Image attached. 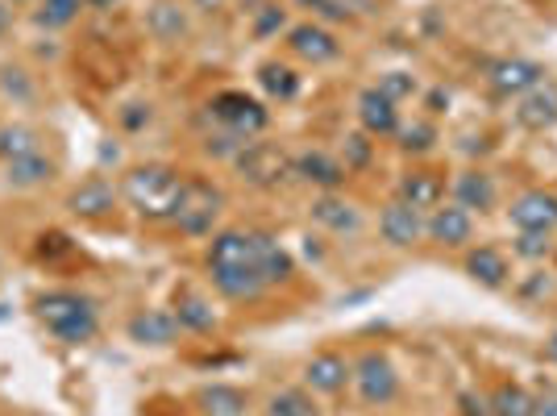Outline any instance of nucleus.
I'll use <instances>...</instances> for the list:
<instances>
[{
    "mask_svg": "<svg viewBox=\"0 0 557 416\" xmlns=\"http://www.w3.org/2000/svg\"><path fill=\"white\" fill-rule=\"evenodd\" d=\"M205 262L216 296L233 304L262 301L267 287H278L296 276L292 255L262 230H216Z\"/></svg>",
    "mask_w": 557,
    "mask_h": 416,
    "instance_id": "1",
    "label": "nucleus"
},
{
    "mask_svg": "<svg viewBox=\"0 0 557 416\" xmlns=\"http://www.w3.org/2000/svg\"><path fill=\"white\" fill-rule=\"evenodd\" d=\"M180 192H184V171H175L166 162H141L121 180V196L146 221H171Z\"/></svg>",
    "mask_w": 557,
    "mask_h": 416,
    "instance_id": "2",
    "label": "nucleus"
},
{
    "mask_svg": "<svg viewBox=\"0 0 557 416\" xmlns=\"http://www.w3.org/2000/svg\"><path fill=\"white\" fill-rule=\"evenodd\" d=\"M34 317L47 325L50 338H59L63 346H88L96 333H100V313L88 296L67 292V287H54L42 292L34 301Z\"/></svg>",
    "mask_w": 557,
    "mask_h": 416,
    "instance_id": "3",
    "label": "nucleus"
},
{
    "mask_svg": "<svg viewBox=\"0 0 557 416\" xmlns=\"http://www.w3.org/2000/svg\"><path fill=\"white\" fill-rule=\"evenodd\" d=\"M225 212V192L209 180H184L180 192V205H175V225L184 237H212L216 230V217Z\"/></svg>",
    "mask_w": 557,
    "mask_h": 416,
    "instance_id": "4",
    "label": "nucleus"
},
{
    "mask_svg": "<svg viewBox=\"0 0 557 416\" xmlns=\"http://www.w3.org/2000/svg\"><path fill=\"white\" fill-rule=\"evenodd\" d=\"M233 167H237V175L250 187H258V192H271V187H283L292 180V155H287L283 146H275V142L250 138L233 155Z\"/></svg>",
    "mask_w": 557,
    "mask_h": 416,
    "instance_id": "5",
    "label": "nucleus"
},
{
    "mask_svg": "<svg viewBox=\"0 0 557 416\" xmlns=\"http://www.w3.org/2000/svg\"><path fill=\"white\" fill-rule=\"evenodd\" d=\"M354 388L362 395V404H371V408H387L399 400V370L395 363L383 354V350H362L358 358H354Z\"/></svg>",
    "mask_w": 557,
    "mask_h": 416,
    "instance_id": "6",
    "label": "nucleus"
},
{
    "mask_svg": "<svg viewBox=\"0 0 557 416\" xmlns=\"http://www.w3.org/2000/svg\"><path fill=\"white\" fill-rule=\"evenodd\" d=\"M209 117L221 130L237 134V138H258L271 125V109L258 96L246 93H216L209 100Z\"/></svg>",
    "mask_w": 557,
    "mask_h": 416,
    "instance_id": "7",
    "label": "nucleus"
},
{
    "mask_svg": "<svg viewBox=\"0 0 557 416\" xmlns=\"http://www.w3.org/2000/svg\"><path fill=\"white\" fill-rule=\"evenodd\" d=\"M424 237L437 242L442 250H466L474 242V212H466L462 205H437L424 217Z\"/></svg>",
    "mask_w": 557,
    "mask_h": 416,
    "instance_id": "8",
    "label": "nucleus"
},
{
    "mask_svg": "<svg viewBox=\"0 0 557 416\" xmlns=\"http://www.w3.org/2000/svg\"><path fill=\"white\" fill-rule=\"evenodd\" d=\"M487 84L495 96L520 100L524 93H533V88L545 84V68L536 59H495L487 68Z\"/></svg>",
    "mask_w": 557,
    "mask_h": 416,
    "instance_id": "9",
    "label": "nucleus"
},
{
    "mask_svg": "<svg viewBox=\"0 0 557 416\" xmlns=\"http://www.w3.org/2000/svg\"><path fill=\"white\" fill-rule=\"evenodd\" d=\"M287 50L300 59V63H312V68H325L342 54V42L337 34L329 29L325 22H300L287 29Z\"/></svg>",
    "mask_w": 557,
    "mask_h": 416,
    "instance_id": "10",
    "label": "nucleus"
},
{
    "mask_svg": "<svg viewBox=\"0 0 557 416\" xmlns=\"http://www.w3.org/2000/svg\"><path fill=\"white\" fill-rule=\"evenodd\" d=\"M354 383V363L337 350H321L304 363V388L312 395H342Z\"/></svg>",
    "mask_w": 557,
    "mask_h": 416,
    "instance_id": "11",
    "label": "nucleus"
},
{
    "mask_svg": "<svg viewBox=\"0 0 557 416\" xmlns=\"http://www.w3.org/2000/svg\"><path fill=\"white\" fill-rule=\"evenodd\" d=\"M125 333H129V342L134 346H146V350H166L180 342V321H175V313L171 308H138L129 321H125Z\"/></svg>",
    "mask_w": 557,
    "mask_h": 416,
    "instance_id": "12",
    "label": "nucleus"
},
{
    "mask_svg": "<svg viewBox=\"0 0 557 416\" xmlns=\"http://www.w3.org/2000/svg\"><path fill=\"white\" fill-rule=\"evenodd\" d=\"M508 221H511V230L554 233L557 230V192H545V187L520 192L508 205Z\"/></svg>",
    "mask_w": 557,
    "mask_h": 416,
    "instance_id": "13",
    "label": "nucleus"
},
{
    "mask_svg": "<svg viewBox=\"0 0 557 416\" xmlns=\"http://www.w3.org/2000/svg\"><path fill=\"white\" fill-rule=\"evenodd\" d=\"M379 237L392 246V250H412L420 237H424V212L404 200H392L379 212Z\"/></svg>",
    "mask_w": 557,
    "mask_h": 416,
    "instance_id": "14",
    "label": "nucleus"
},
{
    "mask_svg": "<svg viewBox=\"0 0 557 416\" xmlns=\"http://www.w3.org/2000/svg\"><path fill=\"white\" fill-rule=\"evenodd\" d=\"M462 271L470 283H479L487 292H504L511 283V262L499 246H466Z\"/></svg>",
    "mask_w": 557,
    "mask_h": 416,
    "instance_id": "15",
    "label": "nucleus"
},
{
    "mask_svg": "<svg viewBox=\"0 0 557 416\" xmlns=\"http://www.w3.org/2000/svg\"><path fill=\"white\" fill-rule=\"evenodd\" d=\"M454 205H462L466 212H474V217H483V212H495L499 205V187H495V175L483 171V167H466L454 175Z\"/></svg>",
    "mask_w": 557,
    "mask_h": 416,
    "instance_id": "16",
    "label": "nucleus"
},
{
    "mask_svg": "<svg viewBox=\"0 0 557 416\" xmlns=\"http://www.w3.org/2000/svg\"><path fill=\"white\" fill-rule=\"evenodd\" d=\"M292 180H300V184H312L321 187V192H337V187L346 184V167L337 155H329V150H300V155H292Z\"/></svg>",
    "mask_w": 557,
    "mask_h": 416,
    "instance_id": "17",
    "label": "nucleus"
},
{
    "mask_svg": "<svg viewBox=\"0 0 557 416\" xmlns=\"http://www.w3.org/2000/svg\"><path fill=\"white\" fill-rule=\"evenodd\" d=\"M358 125L371 138H395L399 125H404V117H399V105L387 100L379 88H362L358 93Z\"/></svg>",
    "mask_w": 557,
    "mask_h": 416,
    "instance_id": "18",
    "label": "nucleus"
},
{
    "mask_svg": "<svg viewBox=\"0 0 557 416\" xmlns=\"http://www.w3.org/2000/svg\"><path fill=\"white\" fill-rule=\"evenodd\" d=\"M308 212H312V221H317L321 230L337 233V237L362 233V208L354 205V200H346V196H337V192H321Z\"/></svg>",
    "mask_w": 557,
    "mask_h": 416,
    "instance_id": "19",
    "label": "nucleus"
},
{
    "mask_svg": "<svg viewBox=\"0 0 557 416\" xmlns=\"http://www.w3.org/2000/svg\"><path fill=\"white\" fill-rule=\"evenodd\" d=\"M516 125L520 130H529V134H545V130H554L557 125V84L554 79H545L541 88L533 93H524L516 100Z\"/></svg>",
    "mask_w": 557,
    "mask_h": 416,
    "instance_id": "20",
    "label": "nucleus"
},
{
    "mask_svg": "<svg viewBox=\"0 0 557 416\" xmlns=\"http://www.w3.org/2000/svg\"><path fill=\"white\" fill-rule=\"evenodd\" d=\"M395 200L420 208V212L429 217L437 205H445V180L437 175V171H429V167H412V171H404V175H399Z\"/></svg>",
    "mask_w": 557,
    "mask_h": 416,
    "instance_id": "21",
    "label": "nucleus"
},
{
    "mask_svg": "<svg viewBox=\"0 0 557 416\" xmlns=\"http://www.w3.org/2000/svg\"><path fill=\"white\" fill-rule=\"evenodd\" d=\"M146 29H150L154 42L175 47V42H184L187 34H191V22H187V9L180 0H154L146 9Z\"/></svg>",
    "mask_w": 557,
    "mask_h": 416,
    "instance_id": "22",
    "label": "nucleus"
},
{
    "mask_svg": "<svg viewBox=\"0 0 557 416\" xmlns=\"http://www.w3.org/2000/svg\"><path fill=\"white\" fill-rule=\"evenodd\" d=\"M116 205V192L109 180H100V175H92V180H84L79 187H71L67 196V208L75 212V217H84V221H100V217H109Z\"/></svg>",
    "mask_w": 557,
    "mask_h": 416,
    "instance_id": "23",
    "label": "nucleus"
},
{
    "mask_svg": "<svg viewBox=\"0 0 557 416\" xmlns=\"http://www.w3.org/2000/svg\"><path fill=\"white\" fill-rule=\"evenodd\" d=\"M196 408H200V416H246L250 413V395L237 383H205L196 392Z\"/></svg>",
    "mask_w": 557,
    "mask_h": 416,
    "instance_id": "24",
    "label": "nucleus"
},
{
    "mask_svg": "<svg viewBox=\"0 0 557 416\" xmlns=\"http://www.w3.org/2000/svg\"><path fill=\"white\" fill-rule=\"evenodd\" d=\"M175 321H180V329L184 333H212L216 329V308H212V301L205 296V292H196V287H184L180 296H175Z\"/></svg>",
    "mask_w": 557,
    "mask_h": 416,
    "instance_id": "25",
    "label": "nucleus"
},
{
    "mask_svg": "<svg viewBox=\"0 0 557 416\" xmlns=\"http://www.w3.org/2000/svg\"><path fill=\"white\" fill-rule=\"evenodd\" d=\"M258 88L271 96V100H278V105H287V100L300 96V71L292 68V63L267 59V63L258 68Z\"/></svg>",
    "mask_w": 557,
    "mask_h": 416,
    "instance_id": "26",
    "label": "nucleus"
},
{
    "mask_svg": "<svg viewBox=\"0 0 557 416\" xmlns=\"http://www.w3.org/2000/svg\"><path fill=\"white\" fill-rule=\"evenodd\" d=\"M50 180H54V162H50L42 150L4 162V184L9 187H42V184H50Z\"/></svg>",
    "mask_w": 557,
    "mask_h": 416,
    "instance_id": "27",
    "label": "nucleus"
},
{
    "mask_svg": "<svg viewBox=\"0 0 557 416\" xmlns=\"http://www.w3.org/2000/svg\"><path fill=\"white\" fill-rule=\"evenodd\" d=\"M262 416H321V408H317L308 388H278V392L267 395Z\"/></svg>",
    "mask_w": 557,
    "mask_h": 416,
    "instance_id": "28",
    "label": "nucleus"
},
{
    "mask_svg": "<svg viewBox=\"0 0 557 416\" xmlns=\"http://www.w3.org/2000/svg\"><path fill=\"white\" fill-rule=\"evenodd\" d=\"M395 146L404 155H429L437 146V125L429 117H417V121H404L399 134H395Z\"/></svg>",
    "mask_w": 557,
    "mask_h": 416,
    "instance_id": "29",
    "label": "nucleus"
},
{
    "mask_svg": "<svg viewBox=\"0 0 557 416\" xmlns=\"http://www.w3.org/2000/svg\"><path fill=\"white\" fill-rule=\"evenodd\" d=\"M491 416H533V395L520 383H499L491 388Z\"/></svg>",
    "mask_w": 557,
    "mask_h": 416,
    "instance_id": "30",
    "label": "nucleus"
},
{
    "mask_svg": "<svg viewBox=\"0 0 557 416\" xmlns=\"http://www.w3.org/2000/svg\"><path fill=\"white\" fill-rule=\"evenodd\" d=\"M511 255L524 258V262H545L549 255H557L554 246V233H541V230H516L511 237Z\"/></svg>",
    "mask_w": 557,
    "mask_h": 416,
    "instance_id": "31",
    "label": "nucleus"
},
{
    "mask_svg": "<svg viewBox=\"0 0 557 416\" xmlns=\"http://www.w3.org/2000/svg\"><path fill=\"white\" fill-rule=\"evenodd\" d=\"M79 9H84V0H38L34 22L42 25V29H67L79 17Z\"/></svg>",
    "mask_w": 557,
    "mask_h": 416,
    "instance_id": "32",
    "label": "nucleus"
},
{
    "mask_svg": "<svg viewBox=\"0 0 557 416\" xmlns=\"http://www.w3.org/2000/svg\"><path fill=\"white\" fill-rule=\"evenodd\" d=\"M42 150L38 146V134L29 125H0V159H22V155H34Z\"/></svg>",
    "mask_w": 557,
    "mask_h": 416,
    "instance_id": "33",
    "label": "nucleus"
},
{
    "mask_svg": "<svg viewBox=\"0 0 557 416\" xmlns=\"http://www.w3.org/2000/svg\"><path fill=\"white\" fill-rule=\"evenodd\" d=\"M342 167H346V175L349 171H367L374 162V142H371V134H362V130H354V134H346L342 138Z\"/></svg>",
    "mask_w": 557,
    "mask_h": 416,
    "instance_id": "34",
    "label": "nucleus"
},
{
    "mask_svg": "<svg viewBox=\"0 0 557 416\" xmlns=\"http://www.w3.org/2000/svg\"><path fill=\"white\" fill-rule=\"evenodd\" d=\"M374 88L387 96V100H395V105H404V100L420 96V79L412 75V71H383Z\"/></svg>",
    "mask_w": 557,
    "mask_h": 416,
    "instance_id": "35",
    "label": "nucleus"
},
{
    "mask_svg": "<svg viewBox=\"0 0 557 416\" xmlns=\"http://www.w3.org/2000/svg\"><path fill=\"white\" fill-rule=\"evenodd\" d=\"M292 25H287V9H278V4H262L255 13V22H250V34H255V42H271L275 34H287Z\"/></svg>",
    "mask_w": 557,
    "mask_h": 416,
    "instance_id": "36",
    "label": "nucleus"
},
{
    "mask_svg": "<svg viewBox=\"0 0 557 416\" xmlns=\"http://www.w3.org/2000/svg\"><path fill=\"white\" fill-rule=\"evenodd\" d=\"M296 4L312 13V22H349L354 17V0H296Z\"/></svg>",
    "mask_w": 557,
    "mask_h": 416,
    "instance_id": "37",
    "label": "nucleus"
},
{
    "mask_svg": "<svg viewBox=\"0 0 557 416\" xmlns=\"http://www.w3.org/2000/svg\"><path fill=\"white\" fill-rule=\"evenodd\" d=\"M75 255V242H71L67 233H42V237H38V258H42V262H63V258H71Z\"/></svg>",
    "mask_w": 557,
    "mask_h": 416,
    "instance_id": "38",
    "label": "nucleus"
},
{
    "mask_svg": "<svg viewBox=\"0 0 557 416\" xmlns=\"http://www.w3.org/2000/svg\"><path fill=\"white\" fill-rule=\"evenodd\" d=\"M246 142H250V138H237V134H230V130H221V134H209V138H205V155L233 162V155H237Z\"/></svg>",
    "mask_w": 557,
    "mask_h": 416,
    "instance_id": "39",
    "label": "nucleus"
},
{
    "mask_svg": "<svg viewBox=\"0 0 557 416\" xmlns=\"http://www.w3.org/2000/svg\"><path fill=\"white\" fill-rule=\"evenodd\" d=\"M150 117H154V109H150V105H141V100H134V105H125V109H121V125H125L129 134H138V130L150 125Z\"/></svg>",
    "mask_w": 557,
    "mask_h": 416,
    "instance_id": "40",
    "label": "nucleus"
},
{
    "mask_svg": "<svg viewBox=\"0 0 557 416\" xmlns=\"http://www.w3.org/2000/svg\"><path fill=\"white\" fill-rule=\"evenodd\" d=\"M533 296H541V301H549V296H554V279L541 276V271L524 279V283H520V301H533Z\"/></svg>",
    "mask_w": 557,
    "mask_h": 416,
    "instance_id": "41",
    "label": "nucleus"
},
{
    "mask_svg": "<svg viewBox=\"0 0 557 416\" xmlns=\"http://www.w3.org/2000/svg\"><path fill=\"white\" fill-rule=\"evenodd\" d=\"M458 404H462V416H491V395L483 392H462Z\"/></svg>",
    "mask_w": 557,
    "mask_h": 416,
    "instance_id": "42",
    "label": "nucleus"
},
{
    "mask_svg": "<svg viewBox=\"0 0 557 416\" xmlns=\"http://www.w3.org/2000/svg\"><path fill=\"white\" fill-rule=\"evenodd\" d=\"M424 109H429V117L445 113V109H449V88H442V84L429 88V93H424Z\"/></svg>",
    "mask_w": 557,
    "mask_h": 416,
    "instance_id": "43",
    "label": "nucleus"
},
{
    "mask_svg": "<svg viewBox=\"0 0 557 416\" xmlns=\"http://www.w3.org/2000/svg\"><path fill=\"white\" fill-rule=\"evenodd\" d=\"M533 416H557V392L533 395Z\"/></svg>",
    "mask_w": 557,
    "mask_h": 416,
    "instance_id": "44",
    "label": "nucleus"
},
{
    "mask_svg": "<svg viewBox=\"0 0 557 416\" xmlns=\"http://www.w3.org/2000/svg\"><path fill=\"white\" fill-rule=\"evenodd\" d=\"M13 29V4L9 0H0V38Z\"/></svg>",
    "mask_w": 557,
    "mask_h": 416,
    "instance_id": "45",
    "label": "nucleus"
},
{
    "mask_svg": "<svg viewBox=\"0 0 557 416\" xmlns=\"http://www.w3.org/2000/svg\"><path fill=\"white\" fill-rule=\"evenodd\" d=\"M84 4H88V9H100V13H109L116 0H84Z\"/></svg>",
    "mask_w": 557,
    "mask_h": 416,
    "instance_id": "46",
    "label": "nucleus"
},
{
    "mask_svg": "<svg viewBox=\"0 0 557 416\" xmlns=\"http://www.w3.org/2000/svg\"><path fill=\"white\" fill-rule=\"evenodd\" d=\"M549 358L557 363V329H554V338H549Z\"/></svg>",
    "mask_w": 557,
    "mask_h": 416,
    "instance_id": "47",
    "label": "nucleus"
},
{
    "mask_svg": "<svg viewBox=\"0 0 557 416\" xmlns=\"http://www.w3.org/2000/svg\"><path fill=\"white\" fill-rule=\"evenodd\" d=\"M205 4H216V0H205Z\"/></svg>",
    "mask_w": 557,
    "mask_h": 416,
    "instance_id": "48",
    "label": "nucleus"
}]
</instances>
